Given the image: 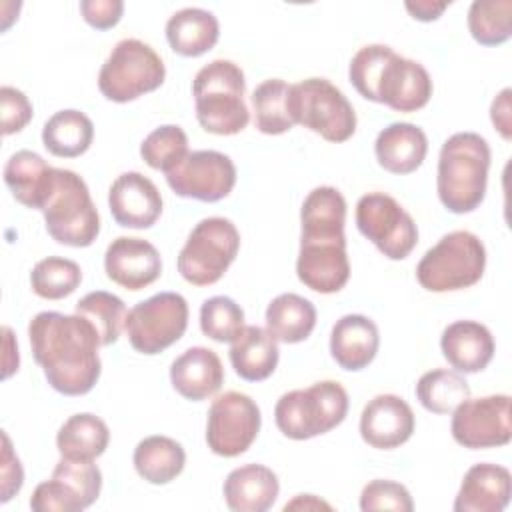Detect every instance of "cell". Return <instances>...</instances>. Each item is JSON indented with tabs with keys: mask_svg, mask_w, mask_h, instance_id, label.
Here are the masks:
<instances>
[{
	"mask_svg": "<svg viewBox=\"0 0 512 512\" xmlns=\"http://www.w3.org/2000/svg\"><path fill=\"white\" fill-rule=\"evenodd\" d=\"M30 348L48 384L64 396L88 394L102 372L100 336L80 314L38 312L28 324Z\"/></svg>",
	"mask_w": 512,
	"mask_h": 512,
	"instance_id": "1",
	"label": "cell"
},
{
	"mask_svg": "<svg viewBox=\"0 0 512 512\" xmlns=\"http://www.w3.org/2000/svg\"><path fill=\"white\" fill-rule=\"evenodd\" d=\"M490 146L476 132H456L440 148L436 190L452 214L476 210L484 196L490 170Z\"/></svg>",
	"mask_w": 512,
	"mask_h": 512,
	"instance_id": "2",
	"label": "cell"
},
{
	"mask_svg": "<svg viewBox=\"0 0 512 512\" xmlns=\"http://www.w3.org/2000/svg\"><path fill=\"white\" fill-rule=\"evenodd\" d=\"M244 92V72L236 62L216 58L202 66L192 82L196 120L202 130L218 136L242 132L250 122Z\"/></svg>",
	"mask_w": 512,
	"mask_h": 512,
	"instance_id": "3",
	"label": "cell"
},
{
	"mask_svg": "<svg viewBox=\"0 0 512 512\" xmlns=\"http://www.w3.org/2000/svg\"><path fill=\"white\" fill-rule=\"evenodd\" d=\"M348 392L336 380H320L308 388L284 392L274 406L278 430L290 440H310L344 422Z\"/></svg>",
	"mask_w": 512,
	"mask_h": 512,
	"instance_id": "4",
	"label": "cell"
},
{
	"mask_svg": "<svg viewBox=\"0 0 512 512\" xmlns=\"http://www.w3.org/2000/svg\"><path fill=\"white\" fill-rule=\"evenodd\" d=\"M486 268V248L468 230L444 234L416 266V280L428 292H454L480 282Z\"/></svg>",
	"mask_w": 512,
	"mask_h": 512,
	"instance_id": "5",
	"label": "cell"
},
{
	"mask_svg": "<svg viewBox=\"0 0 512 512\" xmlns=\"http://www.w3.org/2000/svg\"><path fill=\"white\" fill-rule=\"evenodd\" d=\"M46 232L58 244L72 248L90 246L100 234V216L82 176L54 168V188L42 208Z\"/></svg>",
	"mask_w": 512,
	"mask_h": 512,
	"instance_id": "6",
	"label": "cell"
},
{
	"mask_svg": "<svg viewBox=\"0 0 512 512\" xmlns=\"http://www.w3.org/2000/svg\"><path fill=\"white\" fill-rule=\"evenodd\" d=\"M166 66L156 50L138 40L116 42L98 74V88L110 102H132L164 84Z\"/></svg>",
	"mask_w": 512,
	"mask_h": 512,
	"instance_id": "7",
	"label": "cell"
},
{
	"mask_svg": "<svg viewBox=\"0 0 512 512\" xmlns=\"http://www.w3.org/2000/svg\"><path fill=\"white\" fill-rule=\"evenodd\" d=\"M290 116L328 142H346L356 132V112L340 88L326 78H306L290 84Z\"/></svg>",
	"mask_w": 512,
	"mask_h": 512,
	"instance_id": "8",
	"label": "cell"
},
{
	"mask_svg": "<svg viewBox=\"0 0 512 512\" xmlns=\"http://www.w3.org/2000/svg\"><path fill=\"white\" fill-rule=\"evenodd\" d=\"M240 250L236 224L222 216L202 218L188 234L180 254L178 272L192 286L216 284Z\"/></svg>",
	"mask_w": 512,
	"mask_h": 512,
	"instance_id": "9",
	"label": "cell"
},
{
	"mask_svg": "<svg viewBox=\"0 0 512 512\" xmlns=\"http://www.w3.org/2000/svg\"><path fill=\"white\" fill-rule=\"evenodd\" d=\"M188 328V302L178 292H158L128 310L124 332L130 346L146 356L178 342Z\"/></svg>",
	"mask_w": 512,
	"mask_h": 512,
	"instance_id": "10",
	"label": "cell"
},
{
	"mask_svg": "<svg viewBox=\"0 0 512 512\" xmlns=\"http://www.w3.org/2000/svg\"><path fill=\"white\" fill-rule=\"evenodd\" d=\"M354 218L360 234L390 260H404L418 242L414 218L390 194H364L356 204Z\"/></svg>",
	"mask_w": 512,
	"mask_h": 512,
	"instance_id": "11",
	"label": "cell"
},
{
	"mask_svg": "<svg viewBox=\"0 0 512 512\" xmlns=\"http://www.w3.org/2000/svg\"><path fill=\"white\" fill-rule=\"evenodd\" d=\"M262 416L258 404L244 392L228 390L216 396L208 410L206 444L224 458L244 454L260 432Z\"/></svg>",
	"mask_w": 512,
	"mask_h": 512,
	"instance_id": "12",
	"label": "cell"
},
{
	"mask_svg": "<svg viewBox=\"0 0 512 512\" xmlns=\"http://www.w3.org/2000/svg\"><path fill=\"white\" fill-rule=\"evenodd\" d=\"M102 490V472L94 460L62 458L52 478L40 482L30 498L34 512H80L92 506Z\"/></svg>",
	"mask_w": 512,
	"mask_h": 512,
	"instance_id": "13",
	"label": "cell"
},
{
	"mask_svg": "<svg viewBox=\"0 0 512 512\" xmlns=\"http://www.w3.org/2000/svg\"><path fill=\"white\" fill-rule=\"evenodd\" d=\"M510 402L508 394L466 398L452 410V438L470 450L506 446L512 438Z\"/></svg>",
	"mask_w": 512,
	"mask_h": 512,
	"instance_id": "14",
	"label": "cell"
},
{
	"mask_svg": "<svg viewBox=\"0 0 512 512\" xmlns=\"http://www.w3.org/2000/svg\"><path fill=\"white\" fill-rule=\"evenodd\" d=\"M166 182L170 190L182 198L218 202L232 192L236 166L224 152L194 150L166 172Z\"/></svg>",
	"mask_w": 512,
	"mask_h": 512,
	"instance_id": "15",
	"label": "cell"
},
{
	"mask_svg": "<svg viewBox=\"0 0 512 512\" xmlns=\"http://www.w3.org/2000/svg\"><path fill=\"white\" fill-rule=\"evenodd\" d=\"M296 274L314 292L334 294L342 290L350 278L346 236H300Z\"/></svg>",
	"mask_w": 512,
	"mask_h": 512,
	"instance_id": "16",
	"label": "cell"
},
{
	"mask_svg": "<svg viewBox=\"0 0 512 512\" xmlns=\"http://www.w3.org/2000/svg\"><path fill=\"white\" fill-rule=\"evenodd\" d=\"M432 96V78L428 70L396 52L384 62L376 84V102L396 112H416L428 104Z\"/></svg>",
	"mask_w": 512,
	"mask_h": 512,
	"instance_id": "17",
	"label": "cell"
},
{
	"mask_svg": "<svg viewBox=\"0 0 512 512\" xmlns=\"http://www.w3.org/2000/svg\"><path fill=\"white\" fill-rule=\"evenodd\" d=\"M104 270L114 284L136 292L160 278L162 258L152 242L136 236H118L106 248Z\"/></svg>",
	"mask_w": 512,
	"mask_h": 512,
	"instance_id": "18",
	"label": "cell"
},
{
	"mask_svg": "<svg viewBox=\"0 0 512 512\" xmlns=\"http://www.w3.org/2000/svg\"><path fill=\"white\" fill-rule=\"evenodd\" d=\"M108 206L118 226L144 230L154 226L160 218L162 196L148 176L140 172H124L108 190Z\"/></svg>",
	"mask_w": 512,
	"mask_h": 512,
	"instance_id": "19",
	"label": "cell"
},
{
	"mask_svg": "<svg viewBox=\"0 0 512 512\" xmlns=\"http://www.w3.org/2000/svg\"><path fill=\"white\" fill-rule=\"evenodd\" d=\"M416 426L410 404L396 394H378L360 414L362 440L378 450H392L410 440Z\"/></svg>",
	"mask_w": 512,
	"mask_h": 512,
	"instance_id": "20",
	"label": "cell"
},
{
	"mask_svg": "<svg viewBox=\"0 0 512 512\" xmlns=\"http://www.w3.org/2000/svg\"><path fill=\"white\" fill-rule=\"evenodd\" d=\"M512 474L506 466L478 462L468 468L454 498V512H502L510 504Z\"/></svg>",
	"mask_w": 512,
	"mask_h": 512,
	"instance_id": "21",
	"label": "cell"
},
{
	"mask_svg": "<svg viewBox=\"0 0 512 512\" xmlns=\"http://www.w3.org/2000/svg\"><path fill=\"white\" fill-rule=\"evenodd\" d=\"M440 350L456 372L476 374L490 364L496 344L484 324L476 320H456L442 330Z\"/></svg>",
	"mask_w": 512,
	"mask_h": 512,
	"instance_id": "22",
	"label": "cell"
},
{
	"mask_svg": "<svg viewBox=\"0 0 512 512\" xmlns=\"http://www.w3.org/2000/svg\"><path fill=\"white\" fill-rule=\"evenodd\" d=\"M170 382L182 398L192 402L206 400L224 382L222 360L212 348L192 346L170 364Z\"/></svg>",
	"mask_w": 512,
	"mask_h": 512,
	"instance_id": "23",
	"label": "cell"
},
{
	"mask_svg": "<svg viewBox=\"0 0 512 512\" xmlns=\"http://www.w3.org/2000/svg\"><path fill=\"white\" fill-rule=\"evenodd\" d=\"M378 346V326L364 314H346L332 326L330 354L342 370H364L376 358Z\"/></svg>",
	"mask_w": 512,
	"mask_h": 512,
	"instance_id": "24",
	"label": "cell"
},
{
	"mask_svg": "<svg viewBox=\"0 0 512 512\" xmlns=\"http://www.w3.org/2000/svg\"><path fill=\"white\" fill-rule=\"evenodd\" d=\"M428 152V138L424 130L412 122H392L382 128L374 142L378 164L390 174L416 172Z\"/></svg>",
	"mask_w": 512,
	"mask_h": 512,
	"instance_id": "25",
	"label": "cell"
},
{
	"mask_svg": "<svg viewBox=\"0 0 512 512\" xmlns=\"http://www.w3.org/2000/svg\"><path fill=\"white\" fill-rule=\"evenodd\" d=\"M280 492L278 476L264 464L234 468L222 486L224 502L234 512H266Z\"/></svg>",
	"mask_w": 512,
	"mask_h": 512,
	"instance_id": "26",
	"label": "cell"
},
{
	"mask_svg": "<svg viewBox=\"0 0 512 512\" xmlns=\"http://www.w3.org/2000/svg\"><path fill=\"white\" fill-rule=\"evenodd\" d=\"M4 182L22 206L42 210L54 188V168L32 150H18L6 160Z\"/></svg>",
	"mask_w": 512,
	"mask_h": 512,
	"instance_id": "27",
	"label": "cell"
},
{
	"mask_svg": "<svg viewBox=\"0 0 512 512\" xmlns=\"http://www.w3.org/2000/svg\"><path fill=\"white\" fill-rule=\"evenodd\" d=\"M278 360V340L262 326L248 324L230 342V364L246 382H260L272 376Z\"/></svg>",
	"mask_w": 512,
	"mask_h": 512,
	"instance_id": "28",
	"label": "cell"
},
{
	"mask_svg": "<svg viewBox=\"0 0 512 512\" xmlns=\"http://www.w3.org/2000/svg\"><path fill=\"white\" fill-rule=\"evenodd\" d=\"M220 38L218 18L204 8L188 6L174 12L166 22V40L170 48L186 58L206 54Z\"/></svg>",
	"mask_w": 512,
	"mask_h": 512,
	"instance_id": "29",
	"label": "cell"
},
{
	"mask_svg": "<svg viewBox=\"0 0 512 512\" xmlns=\"http://www.w3.org/2000/svg\"><path fill=\"white\" fill-rule=\"evenodd\" d=\"M132 462L140 478L150 484L162 486L182 474L186 464V452L182 444L174 438L154 434L146 436L136 444Z\"/></svg>",
	"mask_w": 512,
	"mask_h": 512,
	"instance_id": "30",
	"label": "cell"
},
{
	"mask_svg": "<svg viewBox=\"0 0 512 512\" xmlns=\"http://www.w3.org/2000/svg\"><path fill=\"white\" fill-rule=\"evenodd\" d=\"M110 442L108 424L90 412L72 414L56 434V448L62 458L96 460Z\"/></svg>",
	"mask_w": 512,
	"mask_h": 512,
	"instance_id": "31",
	"label": "cell"
},
{
	"mask_svg": "<svg viewBox=\"0 0 512 512\" xmlns=\"http://www.w3.org/2000/svg\"><path fill=\"white\" fill-rule=\"evenodd\" d=\"M316 326L314 304L294 292L278 294L266 308V330L284 344L306 340Z\"/></svg>",
	"mask_w": 512,
	"mask_h": 512,
	"instance_id": "32",
	"label": "cell"
},
{
	"mask_svg": "<svg viewBox=\"0 0 512 512\" xmlns=\"http://www.w3.org/2000/svg\"><path fill=\"white\" fill-rule=\"evenodd\" d=\"M94 140L92 120L74 108L58 110L52 114L42 128L44 148L58 158L82 156Z\"/></svg>",
	"mask_w": 512,
	"mask_h": 512,
	"instance_id": "33",
	"label": "cell"
},
{
	"mask_svg": "<svg viewBox=\"0 0 512 512\" xmlns=\"http://www.w3.org/2000/svg\"><path fill=\"white\" fill-rule=\"evenodd\" d=\"M346 200L334 186H318L308 192L300 208V236L344 234Z\"/></svg>",
	"mask_w": 512,
	"mask_h": 512,
	"instance_id": "34",
	"label": "cell"
},
{
	"mask_svg": "<svg viewBox=\"0 0 512 512\" xmlns=\"http://www.w3.org/2000/svg\"><path fill=\"white\" fill-rule=\"evenodd\" d=\"M288 94L290 84H286L282 78H268L254 88V122L262 134L278 136L292 130L294 120L290 116Z\"/></svg>",
	"mask_w": 512,
	"mask_h": 512,
	"instance_id": "35",
	"label": "cell"
},
{
	"mask_svg": "<svg viewBox=\"0 0 512 512\" xmlns=\"http://www.w3.org/2000/svg\"><path fill=\"white\" fill-rule=\"evenodd\" d=\"M416 398L432 414H452L460 402L470 398V386L460 372L436 368L418 378Z\"/></svg>",
	"mask_w": 512,
	"mask_h": 512,
	"instance_id": "36",
	"label": "cell"
},
{
	"mask_svg": "<svg viewBox=\"0 0 512 512\" xmlns=\"http://www.w3.org/2000/svg\"><path fill=\"white\" fill-rule=\"evenodd\" d=\"M76 314L84 316L96 328L102 346H110L120 338L128 312L116 294L94 290L76 302Z\"/></svg>",
	"mask_w": 512,
	"mask_h": 512,
	"instance_id": "37",
	"label": "cell"
},
{
	"mask_svg": "<svg viewBox=\"0 0 512 512\" xmlns=\"http://www.w3.org/2000/svg\"><path fill=\"white\" fill-rule=\"evenodd\" d=\"M82 282L80 266L62 256H48L34 264L30 272L32 292L44 300H62Z\"/></svg>",
	"mask_w": 512,
	"mask_h": 512,
	"instance_id": "38",
	"label": "cell"
},
{
	"mask_svg": "<svg viewBox=\"0 0 512 512\" xmlns=\"http://www.w3.org/2000/svg\"><path fill=\"white\" fill-rule=\"evenodd\" d=\"M510 0H474L468 10V30L472 38L482 46L504 44L510 34Z\"/></svg>",
	"mask_w": 512,
	"mask_h": 512,
	"instance_id": "39",
	"label": "cell"
},
{
	"mask_svg": "<svg viewBox=\"0 0 512 512\" xmlns=\"http://www.w3.org/2000/svg\"><path fill=\"white\" fill-rule=\"evenodd\" d=\"M188 154V136L178 124H162L154 128L140 144L142 160L164 174L172 170Z\"/></svg>",
	"mask_w": 512,
	"mask_h": 512,
	"instance_id": "40",
	"label": "cell"
},
{
	"mask_svg": "<svg viewBox=\"0 0 512 512\" xmlns=\"http://www.w3.org/2000/svg\"><path fill=\"white\" fill-rule=\"evenodd\" d=\"M244 328V310L230 296H212L200 306V330L216 342H232Z\"/></svg>",
	"mask_w": 512,
	"mask_h": 512,
	"instance_id": "41",
	"label": "cell"
},
{
	"mask_svg": "<svg viewBox=\"0 0 512 512\" xmlns=\"http://www.w3.org/2000/svg\"><path fill=\"white\" fill-rule=\"evenodd\" d=\"M392 52L394 50L386 44H366L352 56L348 66V78L362 98L376 102V84L382 74L384 62Z\"/></svg>",
	"mask_w": 512,
	"mask_h": 512,
	"instance_id": "42",
	"label": "cell"
},
{
	"mask_svg": "<svg viewBox=\"0 0 512 512\" xmlns=\"http://www.w3.org/2000/svg\"><path fill=\"white\" fill-rule=\"evenodd\" d=\"M360 510L376 512V510H394V512H412L414 502L408 488L394 480L376 478L370 480L360 492Z\"/></svg>",
	"mask_w": 512,
	"mask_h": 512,
	"instance_id": "43",
	"label": "cell"
},
{
	"mask_svg": "<svg viewBox=\"0 0 512 512\" xmlns=\"http://www.w3.org/2000/svg\"><path fill=\"white\" fill-rule=\"evenodd\" d=\"M0 112H2V134L10 136L20 132L34 114L32 102L28 96L14 88V86H2L0 88Z\"/></svg>",
	"mask_w": 512,
	"mask_h": 512,
	"instance_id": "44",
	"label": "cell"
},
{
	"mask_svg": "<svg viewBox=\"0 0 512 512\" xmlns=\"http://www.w3.org/2000/svg\"><path fill=\"white\" fill-rule=\"evenodd\" d=\"M2 470H0V502H8L14 494L20 492L24 484V470L20 458L12 450V442L6 432H2Z\"/></svg>",
	"mask_w": 512,
	"mask_h": 512,
	"instance_id": "45",
	"label": "cell"
},
{
	"mask_svg": "<svg viewBox=\"0 0 512 512\" xmlns=\"http://www.w3.org/2000/svg\"><path fill=\"white\" fill-rule=\"evenodd\" d=\"M124 12L122 0H82L80 14L96 30L114 28Z\"/></svg>",
	"mask_w": 512,
	"mask_h": 512,
	"instance_id": "46",
	"label": "cell"
},
{
	"mask_svg": "<svg viewBox=\"0 0 512 512\" xmlns=\"http://www.w3.org/2000/svg\"><path fill=\"white\" fill-rule=\"evenodd\" d=\"M510 88H504L490 104V120L504 140L512 138V114H510Z\"/></svg>",
	"mask_w": 512,
	"mask_h": 512,
	"instance_id": "47",
	"label": "cell"
},
{
	"mask_svg": "<svg viewBox=\"0 0 512 512\" xmlns=\"http://www.w3.org/2000/svg\"><path fill=\"white\" fill-rule=\"evenodd\" d=\"M450 6V2H436V0H416V2H404V8L410 12L414 20L420 22H432L442 16V12Z\"/></svg>",
	"mask_w": 512,
	"mask_h": 512,
	"instance_id": "48",
	"label": "cell"
},
{
	"mask_svg": "<svg viewBox=\"0 0 512 512\" xmlns=\"http://www.w3.org/2000/svg\"><path fill=\"white\" fill-rule=\"evenodd\" d=\"M4 370H2V378H10L16 370H18V364H20V358H18V344L14 342V336H12V330L8 326H4Z\"/></svg>",
	"mask_w": 512,
	"mask_h": 512,
	"instance_id": "49",
	"label": "cell"
},
{
	"mask_svg": "<svg viewBox=\"0 0 512 512\" xmlns=\"http://www.w3.org/2000/svg\"><path fill=\"white\" fill-rule=\"evenodd\" d=\"M284 510H332V506L314 494H298L294 500L286 502Z\"/></svg>",
	"mask_w": 512,
	"mask_h": 512,
	"instance_id": "50",
	"label": "cell"
}]
</instances>
